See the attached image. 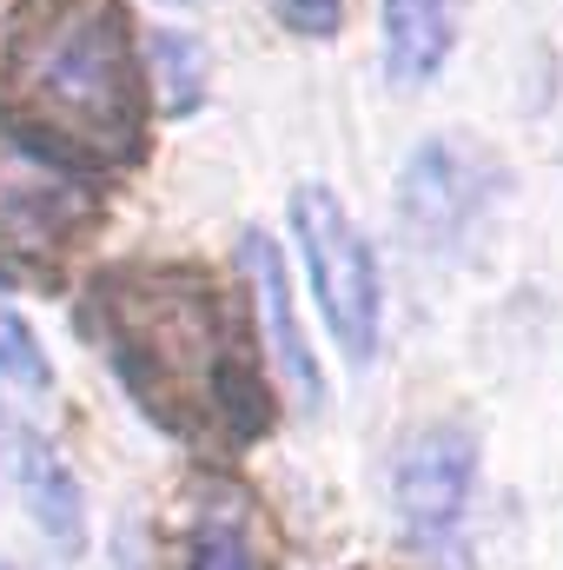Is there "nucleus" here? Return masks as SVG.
Instances as JSON below:
<instances>
[{"mask_svg":"<svg viewBox=\"0 0 563 570\" xmlns=\"http://www.w3.org/2000/svg\"><path fill=\"white\" fill-rule=\"evenodd\" d=\"M87 332L146 419L179 438H253L266 431V385L219 292L192 266H107L87 285Z\"/></svg>","mask_w":563,"mask_h":570,"instance_id":"nucleus-1","label":"nucleus"},{"mask_svg":"<svg viewBox=\"0 0 563 570\" xmlns=\"http://www.w3.org/2000/svg\"><path fill=\"white\" fill-rule=\"evenodd\" d=\"M0 94L40 140H67L100 159L140 153V67L134 27L113 0H27L0 40Z\"/></svg>","mask_w":563,"mask_h":570,"instance_id":"nucleus-2","label":"nucleus"},{"mask_svg":"<svg viewBox=\"0 0 563 570\" xmlns=\"http://www.w3.org/2000/svg\"><path fill=\"white\" fill-rule=\"evenodd\" d=\"M292 233L305 253L312 298L352 365L378 358V325H385V285H378V253L358 233V219L338 206L332 186H298L292 193Z\"/></svg>","mask_w":563,"mask_h":570,"instance_id":"nucleus-3","label":"nucleus"},{"mask_svg":"<svg viewBox=\"0 0 563 570\" xmlns=\"http://www.w3.org/2000/svg\"><path fill=\"white\" fill-rule=\"evenodd\" d=\"M93 219H100V193L60 153H47L40 134L0 120V239L13 253L47 259L87 239Z\"/></svg>","mask_w":563,"mask_h":570,"instance_id":"nucleus-4","label":"nucleus"},{"mask_svg":"<svg viewBox=\"0 0 563 570\" xmlns=\"http://www.w3.org/2000/svg\"><path fill=\"white\" fill-rule=\"evenodd\" d=\"M471 478H477V444L464 425H424L418 438H405L392 464V504L405 531L444 538L471 504Z\"/></svg>","mask_w":563,"mask_h":570,"instance_id":"nucleus-5","label":"nucleus"},{"mask_svg":"<svg viewBox=\"0 0 563 570\" xmlns=\"http://www.w3.org/2000/svg\"><path fill=\"white\" fill-rule=\"evenodd\" d=\"M497 186V173L477 159V153H464V146L451 140H424L412 159H405V219L431 233V239H457L464 226H471V213L484 206V193Z\"/></svg>","mask_w":563,"mask_h":570,"instance_id":"nucleus-6","label":"nucleus"},{"mask_svg":"<svg viewBox=\"0 0 563 570\" xmlns=\"http://www.w3.org/2000/svg\"><path fill=\"white\" fill-rule=\"evenodd\" d=\"M239 266H246V279H253L259 332H266V352H273L279 379L292 385V399H298L305 412H318V405H325V372H318V358H312V345H305V332H298V312H292V285H285L279 246H273L266 233H246V239H239Z\"/></svg>","mask_w":563,"mask_h":570,"instance_id":"nucleus-7","label":"nucleus"},{"mask_svg":"<svg viewBox=\"0 0 563 570\" xmlns=\"http://www.w3.org/2000/svg\"><path fill=\"white\" fill-rule=\"evenodd\" d=\"M20 491H27V511L47 531V544L67 551V558H80V544H87V498H80L67 458L53 444H40L33 431L20 438Z\"/></svg>","mask_w":563,"mask_h":570,"instance_id":"nucleus-8","label":"nucleus"},{"mask_svg":"<svg viewBox=\"0 0 563 570\" xmlns=\"http://www.w3.org/2000/svg\"><path fill=\"white\" fill-rule=\"evenodd\" d=\"M451 53V0H385V67L398 87H418Z\"/></svg>","mask_w":563,"mask_h":570,"instance_id":"nucleus-9","label":"nucleus"},{"mask_svg":"<svg viewBox=\"0 0 563 570\" xmlns=\"http://www.w3.org/2000/svg\"><path fill=\"white\" fill-rule=\"evenodd\" d=\"M172 570H266L259 544H253V504L233 491H213L206 511L192 518Z\"/></svg>","mask_w":563,"mask_h":570,"instance_id":"nucleus-10","label":"nucleus"},{"mask_svg":"<svg viewBox=\"0 0 563 570\" xmlns=\"http://www.w3.org/2000/svg\"><path fill=\"white\" fill-rule=\"evenodd\" d=\"M146 53H152V87H159V107H166V114H192V107L206 100V73H213L206 40H192V33H179V27H159Z\"/></svg>","mask_w":563,"mask_h":570,"instance_id":"nucleus-11","label":"nucleus"},{"mask_svg":"<svg viewBox=\"0 0 563 570\" xmlns=\"http://www.w3.org/2000/svg\"><path fill=\"white\" fill-rule=\"evenodd\" d=\"M0 379H7V385H27V392H40V385L53 379L40 338H33V325H27L20 305L7 298V285H0Z\"/></svg>","mask_w":563,"mask_h":570,"instance_id":"nucleus-12","label":"nucleus"},{"mask_svg":"<svg viewBox=\"0 0 563 570\" xmlns=\"http://www.w3.org/2000/svg\"><path fill=\"white\" fill-rule=\"evenodd\" d=\"M266 7H273L279 27L305 33V40H332L345 27V0H266Z\"/></svg>","mask_w":563,"mask_h":570,"instance_id":"nucleus-13","label":"nucleus"},{"mask_svg":"<svg viewBox=\"0 0 563 570\" xmlns=\"http://www.w3.org/2000/svg\"><path fill=\"white\" fill-rule=\"evenodd\" d=\"M172 7H186V0H172Z\"/></svg>","mask_w":563,"mask_h":570,"instance_id":"nucleus-14","label":"nucleus"}]
</instances>
